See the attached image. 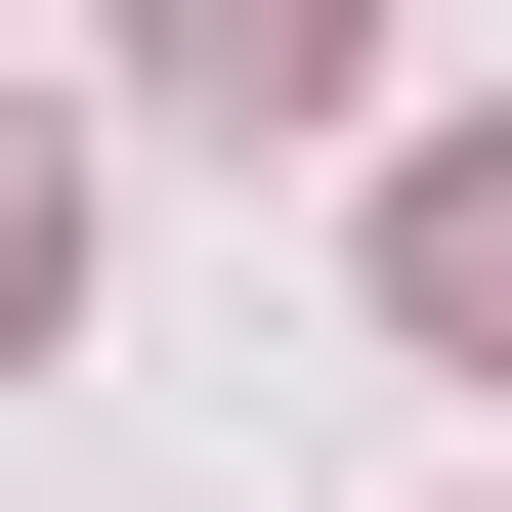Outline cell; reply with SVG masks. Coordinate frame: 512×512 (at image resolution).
<instances>
[{"mask_svg": "<svg viewBox=\"0 0 512 512\" xmlns=\"http://www.w3.org/2000/svg\"><path fill=\"white\" fill-rule=\"evenodd\" d=\"M43 299H86V171H43V128H0V342H43Z\"/></svg>", "mask_w": 512, "mask_h": 512, "instance_id": "3957f363", "label": "cell"}, {"mask_svg": "<svg viewBox=\"0 0 512 512\" xmlns=\"http://www.w3.org/2000/svg\"><path fill=\"white\" fill-rule=\"evenodd\" d=\"M384 342H427V384H512V128H427V171H384Z\"/></svg>", "mask_w": 512, "mask_h": 512, "instance_id": "7a4b0ae2", "label": "cell"}, {"mask_svg": "<svg viewBox=\"0 0 512 512\" xmlns=\"http://www.w3.org/2000/svg\"><path fill=\"white\" fill-rule=\"evenodd\" d=\"M128 86H171V128H342V86H384V0H128Z\"/></svg>", "mask_w": 512, "mask_h": 512, "instance_id": "6da1fadb", "label": "cell"}]
</instances>
